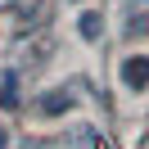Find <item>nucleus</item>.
I'll return each mask as SVG.
<instances>
[{"instance_id":"1","label":"nucleus","mask_w":149,"mask_h":149,"mask_svg":"<svg viewBox=\"0 0 149 149\" xmlns=\"http://www.w3.org/2000/svg\"><path fill=\"white\" fill-rule=\"evenodd\" d=\"M122 36H149V0H122Z\"/></svg>"},{"instance_id":"2","label":"nucleus","mask_w":149,"mask_h":149,"mask_svg":"<svg viewBox=\"0 0 149 149\" xmlns=\"http://www.w3.org/2000/svg\"><path fill=\"white\" fill-rule=\"evenodd\" d=\"M122 86H127V91H149V54H131V59H122Z\"/></svg>"},{"instance_id":"3","label":"nucleus","mask_w":149,"mask_h":149,"mask_svg":"<svg viewBox=\"0 0 149 149\" xmlns=\"http://www.w3.org/2000/svg\"><path fill=\"white\" fill-rule=\"evenodd\" d=\"M72 104H77V95L68 91V86H59V91H45V95L36 100V113H41V118H63Z\"/></svg>"},{"instance_id":"4","label":"nucleus","mask_w":149,"mask_h":149,"mask_svg":"<svg viewBox=\"0 0 149 149\" xmlns=\"http://www.w3.org/2000/svg\"><path fill=\"white\" fill-rule=\"evenodd\" d=\"M77 36L95 45V41L104 36V14H95V9H91V14H81V18H77Z\"/></svg>"},{"instance_id":"5","label":"nucleus","mask_w":149,"mask_h":149,"mask_svg":"<svg viewBox=\"0 0 149 149\" xmlns=\"http://www.w3.org/2000/svg\"><path fill=\"white\" fill-rule=\"evenodd\" d=\"M0 109H18V72H14V68H9V72H0Z\"/></svg>"},{"instance_id":"6","label":"nucleus","mask_w":149,"mask_h":149,"mask_svg":"<svg viewBox=\"0 0 149 149\" xmlns=\"http://www.w3.org/2000/svg\"><path fill=\"white\" fill-rule=\"evenodd\" d=\"M0 149H9V136H5V131H0Z\"/></svg>"},{"instance_id":"7","label":"nucleus","mask_w":149,"mask_h":149,"mask_svg":"<svg viewBox=\"0 0 149 149\" xmlns=\"http://www.w3.org/2000/svg\"><path fill=\"white\" fill-rule=\"evenodd\" d=\"M72 5H81V0H72Z\"/></svg>"}]
</instances>
